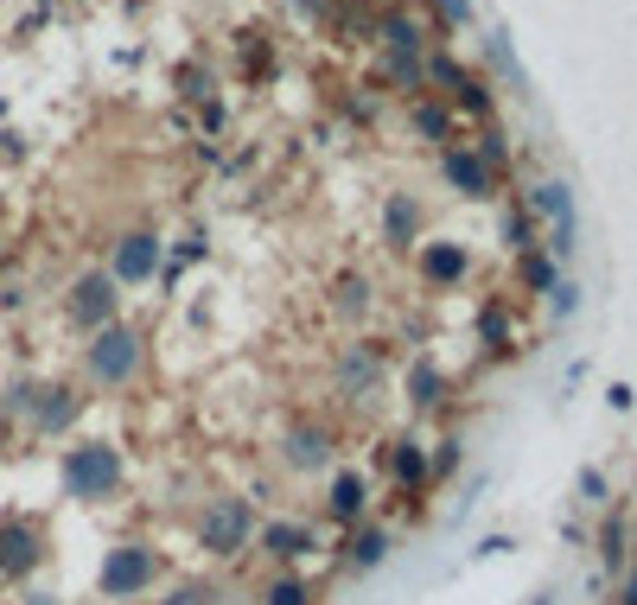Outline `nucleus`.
I'll list each match as a JSON object with an SVG mask.
<instances>
[{"instance_id":"obj_1","label":"nucleus","mask_w":637,"mask_h":605,"mask_svg":"<svg viewBox=\"0 0 637 605\" xmlns=\"http://www.w3.org/2000/svg\"><path fill=\"white\" fill-rule=\"evenodd\" d=\"M249 542H256V510H249V497H217V503L198 517V548L217 555V561L243 555Z\"/></svg>"},{"instance_id":"obj_2","label":"nucleus","mask_w":637,"mask_h":605,"mask_svg":"<svg viewBox=\"0 0 637 605\" xmlns=\"http://www.w3.org/2000/svg\"><path fill=\"white\" fill-rule=\"evenodd\" d=\"M64 491L83 497V503H96V497H115L121 491V453L103 447V440H83L64 453Z\"/></svg>"},{"instance_id":"obj_3","label":"nucleus","mask_w":637,"mask_h":605,"mask_svg":"<svg viewBox=\"0 0 637 605\" xmlns=\"http://www.w3.org/2000/svg\"><path fill=\"white\" fill-rule=\"evenodd\" d=\"M153 573H160V555H153L148 542H121V548L103 555L96 586H103V600H141L153 586Z\"/></svg>"},{"instance_id":"obj_4","label":"nucleus","mask_w":637,"mask_h":605,"mask_svg":"<svg viewBox=\"0 0 637 605\" xmlns=\"http://www.w3.org/2000/svg\"><path fill=\"white\" fill-rule=\"evenodd\" d=\"M83 364H90V377L96 382H134V370H141V332L134 325H103L96 339H90V351H83Z\"/></svg>"},{"instance_id":"obj_5","label":"nucleus","mask_w":637,"mask_h":605,"mask_svg":"<svg viewBox=\"0 0 637 605\" xmlns=\"http://www.w3.org/2000/svg\"><path fill=\"white\" fill-rule=\"evenodd\" d=\"M535 217H548V256H574L580 249V224H574V191L562 179H548V186H535Z\"/></svg>"},{"instance_id":"obj_6","label":"nucleus","mask_w":637,"mask_h":605,"mask_svg":"<svg viewBox=\"0 0 637 605\" xmlns=\"http://www.w3.org/2000/svg\"><path fill=\"white\" fill-rule=\"evenodd\" d=\"M38 530L26 517H0V580H26L38 568Z\"/></svg>"},{"instance_id":"obj_7","label":"nucleus","mask_w":637,"mask_h":605,"mask_svg":"<svg viewBox=\"0 0 637 605\" xmlns=\"http://www.w3.org/2000/svg\"><path fill=\"white\" fill-rule=\"evenodd\" d=\"M71 319L76 325H115V274H83L71 287Z\"/></svg>"},{"instance_id":"obj_8","label":"nucleus","mask_w":637,"mask_h":605,"mask_svg":"<svg viewBox=\"0 0 637 605\" xmlns=\"http://www.w3.org/2000/svg\"><path fill=\"white\" fill-rule=\"evenodd\" d=\"M153 268H160V236L153 229H134V236H121L115 242V281H148Z\"/></svg>"},{"instance_id":"obj_9","label":"nucleus","mask_w":637,"mask_h":605,"mask_svg":"<svg viewBox=\"0 0 637 605\" xmlns=\"http://www.w3.org/2000/svg\"><path fill=\"white\" fill-rule=\"evenodd\" d=\"M256 542H262L268 561H281V568H287V561H300V555H312V530H306V523H287V517H281V523H262Z\"/></svg>"},{"instance_id":"obj_10","label":"nucleus","mask_w":637,"mask_h":605,"mask_svg":"<svg viewBox=\"0 0 637 605\" xmlns=\"http://www.w3.org/2000/svg\"><path fill=\"white\" fill-rule=\"evenodd\" d=\"M440 173H447V186L465 191V198H485V191H491V166L479 159V153H465V147L440 153Z\"/></svg>"},{"instance_id":"obj_11","label":"nucleus","mask_w":637,"mask_h":605,"mask_svg":"<svg viewBox=\"0 0 637 605\" xmlns=\"http://www.w3.org/2000/svg\"><path fill=\"white\" fill-rule=\"evenodd\" d=\"M326 510H332L338 523L351 530V523L364 517V478H357V472H338V478H332V491H326Z\"/></svg>"},{"instance_id":"obj_12","label":"nucleus","mask_w":637,"mask_h":605,"mask_svg":"<svg viewBox=\"0 0 637 605\" xmlns=\"http://www.w3.org/2000/svg\"><path fill=\"white\" fill-rule=\"evenodd\" d=\"M76 420V395L71 389H38V408H33V427L38 434H58Z\"/></svg>"},{"instance_id":"obj_13","label":"nucleus","mask_w":637,"mask_h":605,"mask_svg":"<svg viewBox=\"0 0 637 605\" xmlns=\"http://www.w3.org/2000/svg\"><path fill=\"white\" fill-rule=\"evenodd\" d=\"M287 459H294L300 472H319V465L332 459V440H326L319 427H294V434H287Z\"/></svg>"},{"instance_id":"obj_14","label":"nucleus","mask_w":637,"mask_h":605,"mask_svg":"<svg viewBox=\"0 0 637 605\" xmlns=\"http://www.w3.org/2000/svg\"><path fill=\"white\" fill-rule=\"evenodd\" d=\"M382 555H389V530H351V542H344V568H376V561H382Z\"/></svg>"},{"instance_id":"obj_15","label":"nucleus","mask_w":637,"mask_h":605,"mask_svg":"<svg viewBox=\"0 0 637 605\" xmlns=\"http://www.w3.org/2000/svg\"><path fill=\"white\" fill-rule=\"evenodd\" d=\"M382 465H389V472H396L409 491L421 485V478H427V453H421L414 440H396V447H382Z\"/></svg>"},{"instance_id":"obj_16","label":"nucleus","mask_w":637,"mask_h":605,"mask_svg":"<svg viewBox=\"0 0 637 605\" xmlns=\"http://www.w3.org/2000/svg\"><path fill=\"white\" fill-rule=\"evenodd\" d=\"M465 249H459V242H434V249H427V256H421V274H427V281H459V274H465Z\"/></svg>"},{"instance_id":"obj_17","label":"nucleus","mask_w":637,"mask_h":605,"mask_svg":"<svg viewBox=\"0 0 637 605\" xmlns=\"http://www.w3.org/2000/svg\"><path fill=\"white\" fill-rule=\"evenodd\" d=\"M262 605H312V586H306L300 573H274V580H268L262 586Z\"/></svg>"},{"instance_id":"obj_18","label":"nucleus","mask_w":637,"mask_h":605,"mask_svg":"<svg viewBox=\"0 0 637 605\" xmlns=\"http://www.w3.org/2000/svg\"><path fill=\"white\" fill-rule=\"evenodd\" d=\"M382 38H389V58H414L421 51V26H414L409 13H389L382 20Z\"/></svg>"},{"instance_id":"obj_19","label":"nucleus","mask_w":637,"mask_h":605,"mask_svg":"<svg viewBox=\"0 0 637 605\" xmlns=\"http://www.w3.org/2000/svg\"><path fill=\"white\" fill-rule=\"evenodd\" d=\"M382 224H389V242H414V224H421V211H414V198H389V211H382Z\"/></svg>"},{"instance_id":"obj_20","label":"nucleus","mask_w":637,"mask_h":605,"mask_svg":"<svg viewBox=\"0 0 637 605\" xmlns=\"http://www.w3.org/2000/svg\"><path fill=\"white\" fill-rule=\"evenodd\" d=\"M625 542H632V530H625V517H612V523H605V535H600V561H605L612 573L625 568V555H632Z\"/></svg>"},{"instance_id":"obj_21","label":"nucleus","mask_w":637,"mask_h":605,"mask_svg":"<svg viewBox=\"0 0 637 605\" xmlns=\"http://www.w3.org/2000/svg\"><path fill=\"white\" fill-rule=\"evenodd\" d=\"M409 395L421 402V408H427V402L440 395V370H434V357H421V364L409 370Z\"/></svg>"},{"instance_id":"obj_22","label":"nucleus","mask_w":637,"mask_h":605,"mask_svg":"<svg viewBox=\"0 0 637 605\" xmlns=\"http://www.w3.org/2000/svg\"><path fill=\"white\" fill-rule=\"evenodd\" d=\"M523 274H529V287H542V294H555V287H562L555 256H542V249H535V256H523Z\"/></svg>"},{"instance_id":"obj_23","label":"nucleus","mask_w":637,"mask_h":605,"mask_svg":"<svg viewBox=\"0 0 637 605\" xmlns=\"http://www.w3.org/2000/svg\"><path fill=\"white\" fill-rule=\"evenodd\" d=\"M211 600H217V586H211V580H179L160 605H211Z\"/></svg>"},{"instance_id":"obj_24","label":"nucleus","mask_w":637,"mask_h":605,"mask_svg":"<svg viewBox=\"0 0 637 605\" xmlns=\"http://www.w3.org/2000/svg\"><path fill=\"white\" fill-rule=\"evenodd\" d=\"M459 459H465V453H459V440H440V453L427 459V478H452V472H459Z\"/></svg>"},{"instance_id":"obj_25","label":"nucleus","mask_w":637,"mask_h":605,"mask_svg":"<svg viewBox=\"0 0 637 605\" xmlns=\"http://www.w3.org/2000/svg\"><path fill=\"white\" fill-rule=\"evenodd\" d=\"M414 128H421L427 141H447V109H434V103H421V109H414Z\"/></svg>"},{"instance_id":"obj_26","label":"nucleus","mask_w":637,"mask_h":605,"mask_svg":"<svg viewBox=\"0 0 637 605\" xmlns=\"http://www.w3.org/2000/svg\"><path fill=\"white\" fill-rule=\"evenodd\" d=\"M574 491L587 497V503H605V472H593V465H587V472L574 478Z\"/></svg>"},{"instance_id":"obj_27","label":"nucleus","mask_w":637,"mask_h":605,"mask_svg":"<svg viewBox=\"0 0 637 605\" xmlns=\"http://www.w3.org/2000/svg\"><path fill=\"white\" fill-rule=\"evenodd\" d=\"M574 306H580V287H574V281H562V287H555V300H548V312H555V319H567Z\"/></svg>"},{"instance_id":"obj_28","label":"nucleus","mask_w":637,"mask_h":605,"mask_svg":"<svg viewBox=\"0 0 637 605\" xmlns=\"http://www.w3.org/2000/svg\"><path fill=\"white\" fill-rule=\"evenodd\" d=\"M459 103H465V109H472V115H479V109H491L485 83H472V76H465V83H459Z\"/></svg>"},{"instance_id":"obj_29","label":"nucleus","mask_w":637,"mask_h":605,"mask_svg":"<svg viewBox=\"0 0 637 605\" xmlns=\"http://www.w3.org/2000/svg\"><path fill=\"white\" fill-rule=\"evenodd\" d=\"M434 7H440L447 26H465V20H472V0H434Z\"/></svg>"},{"instance_id":"obj_30","label":"nucleus","mask_w":637,"mask_h":605,"mask_svg":"<svg viewBox=\"0 0 637 605\" xmlns=\"http://www.w3.org/2000/svg\"><path fill=\"white\" fill-rule=\"evenodd\" d=\"M491 58H497V71H504V76H517V58H510V38H504V33L491 38Z\"/></svg>"},{"instance_id":"obj_31","label":"nucleus","mask_w":637,"mask_h":605,"mask_svg":"<svg viewBox=\"0 0 637 605\" xmlns=\"http://www.w3.org/2000/svg\"><path fill=\"white\" fill-rule=\"evenodd\" d=\"M344 377L364 382V377H370V357H364V351H351V357H344Z\"/></svg>"},{"instance_id":"obj_32","label":"nucleus","mask_w":637,"mask_h":605,"mask_svg":"<svg viewBox=\"0 0 637 605\" xmlns=\"http://www.w3.org/2000/svg\"><path fill=\"white\" fill-rule=\"evenodd\" d=\"M338 294H344V312H364V281H344Z\"/></svg>"},{"instance_id":"obj_33","label":"nucleus","mask_w":637,"mask_h":605,"mask_svg":"<svg viewBox=\"0 0 637 605\" xmlns=\"http://www.w3.org/2000/svg\"><path fill=\"white\" fill-rule=\"evenodd\" d=\"M510 548H517V542H510V535H485V542H479V548H472V555H510Z\"/></svg>"},{"instance_id":"obj_34","label":"nucleus","mask_w":637,"mask_h":605,"mask_svg":"<svg viewBox=\"0 0 637 605\" xmlns=\"http://www.w3.org/2000/svg\"><path fill=\"white\" fill-rule=\"evenodd\" d=\"M389 64H396V76H402V83H421V64H414V58H389Z\"/></svg>"},{"instance_id":"obj_35","label":"nucleus","mask_w":637,"mask_h":605,"mask_svg":"<svg viewBox=\"0 0 637 605\" xmlns=\"http://www.w3.org/2000/svg\"><path fill=\"white\" fill-rule=\"evenodd\" d=\"M618 605H637V568L625 573V593H618Z\"/></svg>"},{"instance_id":"obj_36","label":"nucleus","mask_w":637,"mask_h":605,"mask_svg":"<svg viewBox=\"0 0 637 605\" xmlns=\"http://www.w3.org/2000/svg\"><path fill=\"white\" fill-rule=\"evenodd\" d=\"M26 605H58V600H51V593H26Z\"/></svg>"},{"instance_id":"obj_37","label":"nucleus","mask_w":637,"mask_h":605,"mask_svg":"<svg viewBox=\"0 0 637 605\" xmlns=\"http://www.w3.org/2000/svg\"><path fill=\"white\" fill-rule=\"evenodd\" d=\"M529 605H555V593H535V600H529Z\"/></svg>"}]
</instances>
